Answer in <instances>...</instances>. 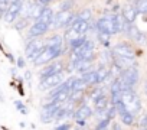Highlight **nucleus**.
I'll return each instance as SVG.
<instances>
[{
	"mask_svg": "<svg viewBox=\"0 0 147 130\" xmlns=\"http://www.w3.org/2000/svg\"><path fill=\"white\" fill-rule=\"evenodd\" d=\"M120 100H121L124 108H125L128 113H131L133 116L137 114V113L141 110L140 98H138V95H137L134 91H124V93H121V98H120Z\"/></svg>",
	"mask_w": 147,
	"mask_h": 130,
	"instance_id": "1",
	"label": "nucleus"
},
{
	"mask_svg": "<svg viewBox=\"0 0 147 130\" xmlns=\"http://www.w3.org/2000/svg\"><path fill=\"white\" fill-rule=\"evenodd\" d=\"M61 53H62V51H53V49L45 46V48L39 52V55H38L32 62H33V65H36V67H40V65H45V64L51 62L52 59H55V58L59 56Z\"/></svg>",
	"mask_w": 147,
	"mask_h": 130,
	"instance_id": "2",
	"label": "nucleus"
},
{
	"mask_svg": "<svg viewBox=\"0 0 147 130\" xmlns=\"http://www.w3.org/2000/svg\"><path fill=\"white\" fill-rule=\"evenodd\" d=\"M74 20V15L68 10H61L58 12L56 15H53V19H52V26L56 29V28H65V26H69L71 22Z\"/></svg>",
	"mask_w": 147,
	"mask_h": 130,
	"instance_id": "3",
	"label": "nucleus"
},
{
	"mask_svg": "<svg viewBox=\"0 0 147 130\" xmlns=\"http://www.w3.org/2000/svg\"><path fill=\"white\" fill-rule=\"evenodd\" d=\"M97 29H98V32L107 33L110 36L117 33L115 25H114V16H102V18H100L98 22H97Z\"/></svg>",
	"mask_w": 147,
	"mask_h": 130,
	"instance_id": "4",
	"label": "nucleus"
},
{
	"mask_svg": "<svg viewBox=\"0 0 147 130\" xmlns=\"http://www.w3.org/2000/svg\"><path fill=\"white\" fill-rule=\"evenodd\" d=\"M43 48H45L43 41H40V39H30V41L26 43L25 53H26V56H28L30 61H33V59L39 55V52H40Z\"/></svg>",
	"mask_w": 147,
	"mask_h": 130,
	"instance_id": "5",
	"label": "nucleus"
},
{
	"mask_svg": "<svg viewBox=\"0 0 147 130\" xmlns=\"http://www.w3.org/2000/svg\"><path fill=\"white\" fill-rule=\"evenodd\" d=\"M22 6H23V0L22 2H16V3H12L9 5V7L6 9L3 18H5V22L6 23H12L15 22V19L19 16V13L22 12Z\"/></svg>",
	"mask_w": 147,
	"mask_h": 130,
	"instance_id": "6",
	"label": "nucleus"
},
{
	"mask_svg": "<svg viewBox=\"0 0 147 130\" xmlns=\"http://www.w3.org/2000/svg\"><path fill=\"white\" fill-rule=\"evenodd\" d=\"M62 81H63V74L62 72H58V74H53L51 77L42 78L40 80V88L42 90L53 88V87H58L59 84H62Z\"/></svg>",
	"mask_w": 147,
	"mask_h": 130,
	"instance_id": "7",
	"label": "nucleus"
},
{
	"mask_svg": "<svg viewBox=\"0 0 147 130\" xmlns=\"http://www.w3.org/2000/svg\"><path fill=\"white\" fill-rule=\"evenodd\" d=\"M113 55L114 56H123V58H134V49L128 45V43H118L113 48Z\"/></svg>",
	"mask_w": 147,
	"mask_h": 130,
	"instance_id": "8",
	"label": "nucleus"
},
{
	"mask_svg": "<svg viewBox=\"0 0 147 130\" xmlns=\"http://www.w3.org/2000/svg\"><path fill=\"white\" fill-rule=\"evenodd\" d=\"M124 30L127 32L128 38H131L133 41H136V42H138V43H146V42H147L146 35H144V33H141V30H138V28H136L133 23H131V25H130V23H127V25H125V28H124Z\"/></svg>",
	"mask_w": 147,
	"mask_h": 130,
	"instance_id": "9",
	"label": "nucleus"
},
{
	"mask_svg": "<svg viewBox=\"0 0 147 130\" xmlns=\"http://www.w3.org/2000/svg\"><path fill=\"white\" fill-rule=\"evenodd\" d=\"M113 64L117 70H120V72L131 68V67H136V62L130 58H123V56H114L113 58Z\"/></svg>",
	"mask_w": 147,
	"mask_h": 130,
	"instance_id": "10",
	"label": "nucleus"
},
{
	"mask_svg": "<svg viewBox=\"0 0 147 130\" xmlns=\"http://www.w3.org/2000/svg\"><path fill=\"white\" fill-rule=\"evenodd\" d=\"M69 29L77 32L80 36H84V33H87L90 30V22H84V20H80V19L74 18V20L69 25Z\"/></svg>",
	"mask_w": 147,
	"mask_h": 130,
	"instance_id": "11",
	"label": "nucleus"
},
{
	"mask_svg": "<svg viewBox=\"0 0 147 130\" xmlns=\"http://www.w3.org/2000/svg\"><path fill=\"white\" fill-rule=\"evenodd\" d=\"M48 28L49 26H46L45 23H40V22H35L32 26H30V29H29V38H33V39H36V38H39V36H42V35H45V32L48 30Z\"/></svg>",
	"mask_w": 147,
	"mask_h": 130,
	"instance_id": "12",
	"label": "nucleus"
},
{
	"mask_svg": "<svg viewBox=\"0 0 147 130\" xmlns=\"http://www.w3.org/2000/svg\"><path fill=\"white\" fill-rule=\"evenodd\" d=\"M69 94H71V90L68 87H65V88L59 90L58 93H55L51 97V101L55 103V104H62V103H65V101L69 100Z\"/></svg>",
	"mask_w": 147,
	"mask_h": 130,
	"instance_id": "13",
	"label": "nucleus"
},
{
	"mask_svg": "<svg viewBox=\"0 0 147 130\" xmlns=\"http://www.w3.org/2000/svg\"><path fill=\"white\" fill-rule=\"evenodd\" d=\"M72 116L75 117V120H85V118H88L90 116H92V110H91L90 106L82 104V106H80L75 111H74Z\"/></svg>",
	"mask_w": 147,
	"mask_h": 130,
	"instance_id": "14",
	"label": "nucleus"
},
{
	"mask_svg": "<svg viewBox=\"0 0 147 130\" xmlns=\"http://www.w3.org/2000/svg\"><path fill=\"white\" fill-rule=\"evenodd\" d=\"M58 72H62V64H61V62L51 64V65H48V67H45V68L40 71V77H42V78H46V77H51V75L58 74Z\"/></svg>",
	"mask_w": 147,
	"mask_h": 130,
	"instance_id": "15",
	"label": "nucleus"
},
{
	"mask_svg": "<svg viewBox=\"0 0 147 130\" xmlns=\"http://www.w3.org/2000/svg\"><path fill=\"white\" fill-rule=\"evenodd\" d=\"M121 16L124 18V20H125V23H133L134 20H136V18H137V10H136V7L134 6H125L124 9H123V13H121Z\"/></svg>",
	"mask_w": 147,
	"mask_h": 130,
	"instance_id": "16",
	"label": "nucleus"
},
{
	"mask_svg": "<svg viewBox=\"0 0 147 130\" xmlns=\"http://www.w3.org/2000/svg\"><path fill=\"white\" fill-rule=\"evenodd\" d=\"M46 48H51L53 51H62V38L59 35H53L46 41Z\"/></svg>",
	"mask_w": 147,
	"mask_h": 130,
	"instance_id": "17",
	"label": "nucleus"
},
{
	"mask_svg": "<svg viewBox=\"0 0 147 130\" xmlns=\"http://www.w3.org/2000/svg\"><path fill=\"white\" fill-rule=\"evenodd\" d=\"M52 19H53V12H52V9H49V7H43V10H42V13H40L38 22L45 23L46 26H49V25L52 23Z\"/></svg>",
	"mask_w": 147,
	"mask_h": 130,
	"instance_id": "18",
	"label": "nucleus"
},
{
	"mask_svg": "<svg viewBox=\"0 0 147 130\" xmlns=\"http://www.w3.org/2000/svg\"><path fill=\"white\" fill-rule=\"evenodd\" d=\"M94 106H95V110L98 111V114L102 116V114L105 113L107 107H108V98H107L105 95H101L100 98H97V100L94 101Z\"/></svg>",
	"mask_w": 147,
	"mask_h": 130,
	"instance_id": "19",
	"label": "nucleus"
},
{
	"mask_svg": "<svg viewBox=\"0 0 147 130\" xmlns=\"http://www.w3.org/2000/svg\"><path fill=\"white\" fill-rule=\"evenodd\" d=\"M74 65V70H77L80 72H87L91 68V61H85V59H78L72 64Z\"/></svg>",
	"mask_w": 147,
	"mask_h": 130,
	"instance_id": "20",
	"label": "nucleus"
},
{
	"mask_svg": "<svg viewBox=\"0 0 147 130\" xmlns=\"http://www.w3.org/2000/svg\"><path fill=\"white\" fill-rule=\"evenodd\" d=\"M95 74H97V84H100V83H104L110 77V70L107 67H101L95 71Z\"/></svg>",
	"mask_w": 147,
	"mask_h": 130,
	"instance_id": "21",
	"label": "nucleus"
},
{
	"mask_svg": "<svg viewBox=\"0 0 147 130\" xmlns=\"http://www.w3.org/2000/svg\"><path fill=\"white\" fill-rule=\"evenodd\" d=\"M81 78L85 81L87 85H90V84H97V74H95V71L88 70L87 72H84V74L81 75Z\"/></svg>",
	"mask_w": 147,
	"mask_h": 130,
	"instance_id": "22",
	"label": "nucleus"
},
{
	"mask_svg": "<svg viewBox=\"0 0 147 130\" xmlns=\"http://www.w3.org/2000/svg\"><path fill=\"white\" fill-rule=\"evenodd\" d=\"M114 25H115V30H117V33L118 32H123L124 30V28H125V20H124V18L121 16V15H114Z\"/></svg>",
	"mask_w": 147,
	"mask_h": 130,
	"instance_id": "23",
	"label": "nucleus"
},
{
	"mask_svg": "<svg viewBox=\"0 0 147 130\" xmlns=\"http://www.w3.org/2000/svg\"><path fill=\"white\" fill-rule=\"evenodd\" d=\"M120 118H121V123H124L125 126H131L134 124V116L128 111H123L120 114Z\"/></svg>",
	"mask_w": 147,
	"mask_h": 130,
	"instance_id": "24",
	"label": "nucleus"
},
{
	"mask_svg": "<svg viewBox=\"0 0 147 130\" xmlns=\"http://www.w3.org/2000/svg\"><path fill=\"white\" fill-rule=\"evenodd\" d=\"M137 13H147V0H136V5H134Z\"/></svg>",
	"mask_w": 147,
	"mask_h": 130,
	"instance_id": "25",
	"label": "nucleus"
},
{
	"mask_svg": "<svg viewBox=\"0 0 147 130\" xmlns=\"http://www.w3.org/2000/svg\"><path fill=\"white\" fill-rule=\"evenodd\" d=\"M82 95H84V91H71V94H69V101H71V103H77V101L82 100Z\"/></svg>",
	"mask_w": 147,
	"mask_h": 130,
	"instance_id": "26",
	"label": "nucleus"
},
{
	"mask_svg": "<svg viewBox=\"0 0 147 130\" xmlns=\"http://www.w3.org/2000/svg\"><path fill=\"white\" fill-rule=\"evenodd\" d=\"M77 19L84 20V22H90V19H91V10L90 9H84L82 12H80V15H78Z\"/></svg>",
	"mask_w": 147,
	"mask_h": 130,
	"instance_id": "27",
	"label": "nucleus"
},
{
	"mask_svg": "<svg viewBox=\"0 0 147 130\" xmlns=\"http://www.w3.org/2000/svg\"><path fill=\"white\" fill-rule=\"evenodd\" d=\"M98 41H100L104 46H108V45H110V35L102 33V32H98Z\"/></svg>",
	"mask_w": 147,
	"mask_h": 130,
	"instance_id": "28",
	"label": "nucleus"
},
{
	"mask_svg": "<svg viewBox=\"0 0 147 130\" xmlns=\"http://www.w3.org/2000/svg\"><path fill=\"white\" fill-rule=\"evenodd\" d=\"M85 42V38L84 36H80V38H77L75 41H72V42H69V46L72 48V51L75 49V48H78V46H81L82 43Z\"/></svg>",
	"mask_w": 147,
	"mask_h": 130,
	"instance_id": "29",
	"label": "nucleus"
},
{
	"mask_svg": "<svg viewBox=\"0 0 147 130\" xmlns=\"http://www.w3.org/2000/svg\"><path fill=\"white\" fill-rule=\"evenodd\" d=\"M28 25H29V18H22V19L15 25V28H16L18 30H20V29H25Z\"/></svg>",
	"mask_w": 147,
	"mask_h": 130,
	"instance_id": "30",
	"label": "nucleus"
},
{
	"mask_svg": "<svg viewBox=\"0 0 147 130\" xmlns=\"http://www.w3.org/2000/svg\"><path fill=\"white\" fill-rule=\"evenodd\" d=\"M7 7H9V0H0V15H5Z\"/></svg>",
	"mask_w": 147,
	"mask_h": 130,
	"instance_id": "31",
	"label": "nucleus"
},
{
	"mask_svg": "<svg viewBox=\"0 0 147 130\" xmlns=\"http://www.w3.org/2000/svg\"><path fill=\"white\" fill-rule=\"evenodd\" d=\"M101 95H104L102 94V88H95L94 91H92V94H91V100H97V98H100Z\"/></svg>",
	"mask_w": 147,
	"mask_h": 130,
	"instance_id": "32",
	"label": "nucleus"
},
{
	"mask_svg": "<svg viewBox=\"0 0 147 130\" xmlns=\"http://www.w3.org/2000/svg\"><path fill=\"white\" fill-rule=\"evenodd\" d=\"M108 123H110V120H108V118L101 120V121L98 123V126H97V129H95V130H105V129H107V126H108Z\"/></svg>",
	"mask_w": 147,
	"mask_h": 130,
	"instance_id": "33",
	"label": "nucleus"
},
{
	"mask_svg": "<svg viewBox=\"0 0 147 130\" xmlns=\"http://www.w3.org/2000/svg\"><path fill=\"white\" fill-rule=\"evenodd\" d=\"M72 5H74L72 0H69V2H63V3L61 5V10H68V9H71Z\"/></svg>",
	"mask_w": 147,
	"mask_h": 130,
	"instance_id": "34",
	"label": "nucleus"
},
{
	"mask_svg": "<svg viewBox=\"0 0 147 130\" xmlns=\"http://www.w3.org/2000/svg\"><path fill=\"white\" fill-rule=\"evenodd\" d=\"M69 129H71V124L69 123H62V124H59V126L55 127V130H69Z\"/></svg>",
	"mask_w": 147,
	"mask_h": 130,
	"instance_id": "35",
	"label": "nucleus"
},
{
	"mask_svg": "<svg viewBox=\"0 0 147 130\" xmlns=\"http://www.w3.org/2000/svg\"><path fill=\"white\" fill-rule=\"evenodd\" d=\"M15 104H16V107H18V108L20 110V113H23V114H26V113H28V110H26V107H25V104H22L20 101H16Z\"/></svg>",
	"mask_w": 147,
	"mask_h": 130,
	"instance_id": "36",
	"label": "nucleus"
},
{
	"mask_svg": "<svg viewBox=\"0 0 147 130\" xmlns=\"http://www.w3.org/2000/svg\"><path fill=\"white\" fill-rule=\"evenodd\" d=\"M38 2H39V5H40V6H43V7H45L46 5H49L51 2H53V0H38Z\"/></svg>",
	"mask_w": 147,
	"mask_h": 130,
	"instance_id": "37",
	"label": "nucleus"
},
{
	"mask_svg": "<svg viewBox=\"0 0 147 130\" xmlns=\"http://www.w3.org/2000/svg\"><path fill=\"white\" fill-rule=\"evenodd\" d=\"M18 67L19 68H23L25 67V59L23 58H18Z\"/></svg>",
	"mask_w": 147,
	"mask_h": 130,
	"instance_id": "38",
	"label": "nucleus"
},
{
	"mask_svg": "<svg viewBox=\"0 0 147 130\" xmlns=\"http://www.w3.org/2000/svg\"><path fill=\"white\" fill-rule=\"evenodd\" d=\"M113 130H121V127H120L118 124H114V127H113Z\"/></svg>",
	"mask_w": 147,
	"mask_h": 130,
	"instance_id": "39",
	"label": "nucleus"
},
{
	"mask_svg": "<svg viewBox=\"0 0 147 130\" xmlns=\"http://www.w3.org/2000/svg\"><path fill=\"white\" fill-rule=\"evenodd\" d=\"M16 2H22V0H9V5H12V3H16Z\"/></svg>",
	"mask_w": 147,
	"mask_h": 130,
	"instance_id": "40",
	"label": "nucleus"
},
{
	"mask_svg": "<svg viewBox=\"0 0 147 130\" xmlns=\"http://www.w3.org/2000/svg\"><path fill=\"white\" fill-rule=\"evenodd\" d=\"M144 93H146V95H147V81H146V84H144Z\"/></svg>",
	"mask_w": 147,
	"mask_h": 130,
	"instance_id": "41",
	"label": "nucleus"
},
{
	"mask_svg": "<svg viewBox=\"0 0 147 130\" xmlns=\"http://www.w3.org/2000/svg\"><path fill=\"white\" fill-rule=\"evenodd\" d=\"M144 129H146V130H147V123H146V126H144Z\"/></svg>",
	"mask_w": 147,
	"mask_h": 130,
	"instance_id": "42",
	"label": "nucleus"
},
{
	"mask_svg": "<svg viewBox=\"0 0 147 130\" xmlns=\"http://www.w3.org/2000/svg\"><path fill=\"white\" fill-rule=\"evenodd\" d=\"M141 130H146V129H141Z\"/></svg>",
	"mask_w": 147,
	"mask_h": 130,
	"instance_id": "43",
	"label": "nucleus"
}]
</instances>
